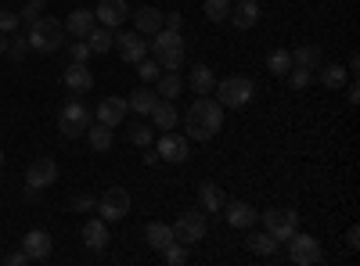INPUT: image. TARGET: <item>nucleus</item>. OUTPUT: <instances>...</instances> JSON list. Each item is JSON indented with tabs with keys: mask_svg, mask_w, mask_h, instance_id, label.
<instances>
[{
	"mask_svg": "<svg viewBox=\"0 0 360 266\" xmlns=\"http://www.w3.org/2000/svg\"><path fill=\"white\" fill-rule=\"evenodd\" d=\"M58 119H65V123H72V126H79L83 133H86V126H90V112L83 108V101H65L62 105V115H58Z\"/></svg>",
	"mask_w": 360,
	"mask_h": 266,
	"instance_id": "obj_25",
	"label": "nucleus"
},
{
	"mask_svg": "<svg viewBox=\"0 0 360 266\" xmlns=\"http://www.w3.org/2000/svg\"><path fill=\"white\" fill-rule=\"evenodd\" d=\"M22 248H25V255L33 259V262L51 259V234H47V230H25Z\"/></svg>",
	"mask_w": 360,
	"mask_h": 266,
	"instance_id": "obj_14",
	"label": "nucleus"
},
{
	"mask_svg": "<svg viewBox=\"0 0 360 266\" xmlns=\"http://www.w3.org/2000/svg\"><path fill=\"white\" fill-rule=\"evenodd\" d=\"M148 51H152V58L166 72H176L184 65V40H180V33H173V29H159L155 40L148 44Z\"/></svg>",
	"mask_w": 360,
	"mask_h": 266,
	"instance_id": "obj_3",
	"label": "nucleus"
},
{
	"mask_svg": "<svg viewBox=\"0 0 360 266\" xmlns=\"http://www.w3.org/2000/svg\"><path fill=\"white\" fill-rule=\"evenodd\" d=\"M152 123H155L159 130H173V126H176V108L159 98V105L152 108Z\"/></svg>",
	"mask_w": 360,
	"mask_h": 266,
	"instance_id": "obj_30",
	"label": "nucleus"
},
{
	"mask_svg": "<svg viewBox=\"0 0 360 266\" xmlns=\"http://www.w3.org/2000/svg\"><path fill=\"white\" fill-rule=\"evenodd\" d=\"M188 86H191V91H195L198 98L213 94V86H217L213 69H209V65H195V69H191V76H188Z\"/></svg>",
	"mask_w": 360,
	"mask_h": 266,
	"instance_id": "obj_22",
	"label": "nucleus"
},
{
	"mask_svg": "<svg viewBox=\"0 0 360 266\" xmlns=\"http://www.w3.org/2000/svg\"><path fill=\"white\" fill-rule=\"evenodd\" d=\"M115 47H119V58L130 65H137L141 58H148V40H141L137 33H119L115 36Z\"/></svg>",
	"mask_w": 360,
	"mask_h": 266,
	"instance_id": "obj_13",
	"label": "nucleus"
},
{
	"mask_svg": "<svg viewBox=\"0 0 360 266\" xmlns=\"http://www.w3.org/2000/svg\"><path fill=\"white\" fill-rule=\"evenodd\" d=\"M285 76H288V86H292V91H307V86H310V69H295V65H292Z\"/></svg>",
	"mask_w": 360,
	"mask_h": 266,
	"instance_id": "obj_38",
	"label": "nucleus"
},
{
	"mask_svg": "<svg viewBox=\"0 0 360 266\" xmlns=\"http://www.w3.org/2000/svg\"><path fill=\"white\" fill-rule=\"evenodd\" d=\"M127 112H130V105H127L123 98H101V105H98V123L119 126V123L127 119Z\"/></svg>",
	"mask_w": 360,
	"mask_h": 266,
	"instance_id": "obj_16",
	"label": "nucleus"
},
{
	"mask_svg": "<svg viewBox=\"0 0 360 266\" xmlns=\"http://www.w3.org/2000/svg\"><path fill=\"white\" fill-rule=\"evenodd\" d=\"M65 25V33L69 36H76V40H83L90 29L98 25V18H94V11H86V8H76V11H69V18L62 22Z\"/></svg>",
	"mask_w": 360,
	"mask_h": 266,
	"instance_id": "obj_17",
	"label": "nucleus"
},
{
	"mask_svg": "<svg viewBox=\"0 0 360 266\" xmlns=\"http://www.w3.org/2000/svg\"><path fill=\"white\" fill-rule=\"evenodd\" d=\"M40 11H44V4H33V0H25V8H22L18 22H37V18H40Z\"/></svg>",
	"mask_w": 360,
	"mask_h": 266,
	"instance_id": "obj_43",
	"label": "nucleus"
},
{
	"mask_svg": "<svg viewBox=\"0 0 360 266\" xmlns=\"http://www.w3.org/2000/svg\"><path fill=\"white\" fill-rule=\"evenodd\" d=\"M231 25L234 29H252L259 22V4L256 0H238V8H231Z\"/></svg>",
	"mask_w": 360,
	"mask_h": 266,
	"instance_id": "obj_20",
	"label": "nucleus"
},
{
	"mask_svg": "<svg viewBox=\"0 0 360 266\" xmlns=\"http://www.w3.org/2000/svg\"><path fill=\"white\" fill-rule=\"evenodd\" d=\"M292 65H295V69H310V72H314V69L321 65V47H317V44H303V47H295V51H292Z\"/></svg>",
	"mask_w": 360,
	"mask_h": 266,
	"instance_id": "obj_26",
	"label": "nucleus"
},
{
	"mask_svg": "<svg viewBox=\"0 0 360 266\" xmlns=\"http://www.w3.org/2000/svg\"><path fill=\"white\" fill-rule=\"evenodd\" d=\"M130 213V191L127 187H108L101 198H98V216L105 223H115Z\"/></svg>",
	"mask_w": 360,
	"mask_h": 266,
	"instance_id": "obj_8",
	"label": "nucleus"
},
{
	"mask_svg": "<svg viewBox=\"0 0 360 266\" xmlns=\"http://www.w3.org/2000/svg\"><path fill=\"white\" fill-rule=\"evenodd\" d=\"M202 11H205L209 22H224V18L231 15V0H205Z\"/></svg>",
	"mask_w": 360,
	"mask_h": 266,
	"instance_id": "obj_34",
	"label": "nucleus"
},
{
	"mask_svg": "<svg viewBox=\"0 0 360 266\" xmlns=\"http://www.w3.org/2000/svg\"><path fill=\"white\" fill-rule=\"evenodd\" d=\"M58 180V162L54 159H33L29 162V169H25V187H37V191H44V187H51Z\"/></svg>",
	"mask_w": 360,
	"mask_h": 266,
	"instance_id": "obj_9",
	"label": "nucleus"
},
{
	"mask_svg": "<svg viewBox=\"0 0 360 266\" xmlns=\"http://www.w3.org/2000/svg\"><path fill=\"white\" fill-rule=\"evenodd\" d=\"M288 259L295 262V266H317L321 259H324V252H321V241L317 238H310V234H292L288 238Z\"/></svg>",
	"mask_w": 360,
	"mask_h": 266,
	"instance_id": "obj_7",
	"label": "nucleus"
},
{
	"mask_svg": "<svg viewBox=\"0 0 360 266\" xmlns=\"http://www.w3.org/2000/svg\"><path fill=\"white\" fill-rule=\"evenodd\" d=\"M127 105H130L137 115H152V108L159 105V91H152V86H137Z\"/></svg>",
	"mask_w": 360,
	"mask_h": 266,
	"instance_id": "obj_24",
	"label": "nucleus"
},
{
	"mask_svg": "<svg viewBox=\"0 0 360 266\" xmlns=\"http://www.w3.org/2000/svg\"><path fill=\"white\" fill-rule=\"evenodd\" d=\"M83 40H86V47L94 51V54H108V47L115 44V29H108V25H94Z\"/></svg>",
	"mask_w": 360,
	"mask_h": 266,
	"instance_id": "obj_23",
	"label": "nucleus"
},
{
	"mask_svg": "<svg viewBox=\"0 0 360 266\" xmlns=\"http://www.w3.org/2000/svg\"><path fill=\"white\" fill-rule=\"evenodd\" d=\"M72 209H76V213H94V209H98V198L86 194V191H79V194H72Z\"/></svg>",
	"mask_w": 360,
	"mask_h": 266,
	"instance_id": "obj_39",
	"label": "nucleus"
},
{
	"mask_svg": "<svg viewBox=\"0 0 360 266\" xmlns=\"http://www.w3.org/2000/svg\"><path fill=\"white\" fill-rule=\"evenodd\" d=\"M33 4H47V0H33Z\"/></svg>",
	"mask_w": 360,
	"mask_h": 266,
	"instance_id": "obj_50",
	"label": "nucleus"
},
{
	"mask_svg": "<svg viewBox=\"0 0 360 266\" xmlns=\"http://www.w3.org/2000/svg\"><path fill=\"white\" fill-rule=\"evenodd\" d=\"M58 130H62V137H69V140H72V137H79V133H83V130H79V126H72V123H65V119H58Z\"/></svg>",
	"mask_w": 360,
	"mask_h": 266,
	"instance_id": "obj_45",
	"label": "nucleus"
},
{
	"mask_svg": "<svg viewBox=\"0 0 360 266\" xmlns=\"http://www.w3.org/2000/svg\"><path fill=\"white\" fill-rule=\"evenodd\" d=\"M317 69H321V86H328V91H339V86H346L349 69H342V65H317Z\"/></svg>",
	"mask_w": 360,
	"mask_h": 266,
	"instance_id": "obj_29",
	"label": "nucleus"
},
{
	"mask_svg": "<svg viewBox=\"0 0 360 266\" xmlns=\"http://www.w3.org/2000/svg\"><path fill=\"white\" fill-rule=\"evenodd\" d=\"M65 25L58 22V18H37V22H29V33H25V40H29V51H40V54H54V51H62L65 47Z\"/></svg>",
	"mask_w": 360,
	"mask_h": 266,
	"instance_id": "obj_2",
	"label": "nucleus"
},
{
	"mask_svg": "<svg viewBox=\"0 0 360 266\" xmlns=\"http://www.w3.org/2000/svg\"><path fill=\"white\" fill-rule=\"evenodd\" d=\"M198 205H202V213H220L224 209V191L217 187V184H202L198 187Z\"/></svg>",
	"mask_w": 360,
	"mask_h": 266,
	"instance_id": "obj_27",
	"label": "nucleus"
},
{
	"mask_svg": "<svg viewBox=\"0 0 360 266\" xmlns=\"http://www.w3.org/2000/svg\"><path fill=\"white\" fill-rule=\"evenodd\" d=\"M213 91L220 94V105L224 108H245L256 98V83L249 76H227V79H220L213 86Z\"/></svg>",
	"mask_w": 360,
	"mask_h": 266,
	"instance_id": "obj_4",
	"label": "nucleus"
},
{
	"mask_svg": "<svg viewBox=\"0 0 360 266\" xmlns=\"http://www.w3.org/2000/svg\"><path fill=\"white\" fill-rule=\"evenodd\" d=\"M62 79H65V86H69L72 94H86L90 86H94V76H90V69H86L83 62H72V65L65 69Z\"/></svg>",
	"mask_w": 360,
	"mask_h": 266,
	"instance_id": "obj_19",
	"label": "nucleus"
},
{
	"mask_svg": "<svg viewBox=\"0 0 360 266\" xmlns=\"http://www.w3.org/2000/svg\"><path fill=\"white\" fill-rule=\"evenodd\" d=\"M144 241L152 245V248H159V252H162V248H166L169 241H176V238H173V227H169V223H162V220H152V223L144 227Z\"/></svg>",
	"mask_w": 360,
	"mask_h": 266,
	"instance_id": "obj_21",
	"label": "nucleus"
},
{
	"mask_svg": "<svg viewBox=\"0 0 360 266\" xmlns=\"http://www.w3.org/2000/svg\"><path fill=\"white\" fill-rule=\"evenodd\" d=\"M159 72H162V65L155 62V58H141V62H137V76H141L144 83H155Z\"/></svg>",
	"mask_w": 360,
	"mask_h": 266,
	"instance_id": "obj_36",
	"label": "nucleus"
},
{
	"mask_svg": "<svg viewBox=\"0 0 360 266\" xmlns=\"http://www.w3.org/2000/svg\"><path fill=\"white\" fill-rule=\"evenodd\" d=\"M346 101H349V105H356V101H360V86H356V83H349V91H346Z\"/></svg>",
	"mask_w": 360,
	"mask_h": 266,
	"instance_id": "obj_48",
	"label": "nucleus"
},
{
	"mask_svg": "<svg viewBox=\"0 0 360 266\" xmlns=\"http://www.w3.org/2000/svg\"><path fill=\"white\" fill-rule=\"evenodd\" d=\"M249 248H252L256 255H263V259H266V255H274V252H278V241L270 238L266 230H252V234H249Z\"/></svg>",
	"mask_w": 360,
	"mask_h": 266,
	"instance_id": "obj_31",
	"label": "nucleus"
},
{
	"mask_svg": "<svg viewBox=\"0 0 360 266\" xmlns=\"http://www.w3.org/2000/svg\"><path fill=\"white\" fill-rule=\"evenodd\" d=\"M130 15H134V33H141V36H155L159 29H162V11L159 8H152V4H141V8H130Z\"/></svg>",
	"mask_w": 360,
	"mask_h": 266,
	"instance_id": "obj_12",
	"label": "nucleus"
},
{
	"mask_svg": "<svg viewBox=\"0 0 360 266\" xmlns=\"http://www.w3.org/2000/svg\"><path fill=\"white\" fill-rule=\"evenodd\" d=\"M83 245H86L90 252H101V248L108 245V223H105L101 216L83 223Z\"/></svg>",
	"mask_w": 360,
	"mask_h": 266,
	"instance_id": "obj_18",
	"label": "nucleus"
},
{
	"mask_svg": "<svg viewBox=\"0 0 360 266\" xmlns=\"http://www.w3.org/2000/svg\"><path fill=\"white\" fill-rule=\"evenodd\" d=\"M0 54H8V33H0Z\"/></svg>",
	"mask_w": 360,
	"mask_h": 266,
	"instance_id": "obj_49",
	"label": "nucleus"
},
{
	"mask_svg": "<svg viewBox=\"0 0 360 266\" xmlns=\"http://www.w3.org/2000/svg\"><path fill=\"white\" fill-rule=\"evenodd\" d=\"M94 18H98V25L119 29L130 18V4H127V0H101V4L94 8Z\"/></svg>",
	"mask_w": 360,
	"mask_h": 266,
	"instance_id": "obj_11",
	"label": "nucleus"
},
{
	"mask_svg": "<svg viewBox=\"0 0 360 266\" xmlns=\"http://www.w3.org/2000/svg\"><path fill=\"white\" fill-rule=\"evenodd\" d=\"M4 262H8V266H25V262H33V259H29V255H25V248H22V252H11Z\"/></svg>",
	"mask_w": 360,
	"mask_h": 266,
	"instance_id": "obj_46",
	"label": "nucleus"
},
{
	"mask_svg": "<svg viewBox=\"0 0 360 266\" xmlns=\"http://www.w3.org/2000/svg\"><path fill=\"white\" fill-rule=\"evenodd\" d=\"M173 238L180 245H198L205 238V213L202 209H188V213H180V220L173 223Z\"/></svg>",
	"mask_w": 360,
	"mask_h": 266,
	"instance_id": "obj_5",
	"label": "nucleus"
},
{
	"mask_svg": "<svg viewBox=\"0 0 360 266\" xmlns=\"http://www.w3.org/2000/svg\"><path fill=\"white\" fill-rule=\"evenodd\" d=\"M159 98H166V101H173L180 91H184V79H180L176 72H159Z\"/></svg>",
	"mask_w": 360,
	"mask_h": 266,
	"instance_id": "obj_32",
	"label": "nucleus"
},
{
	"mask_svg": "<svg viewBox=\"0 0 360 266\" xmlns=\"http://www.w3.org/2000/svg\"><path fill=\"white\" fill-rule=\"evenodd\" d=\"M18 29V11H0V33H15Z\"/></svg>",
	"mask_w": 360,
	"mask_h": 266,
	"instance_id": "obj_41",
	"label": "nucleus"
},
{
	"mask_svg": "<svg viewBox=\"0 0 360 266\" xmlns=\"http://www.w3.org/2000/svg\"><path fill=\"white\" fill-rule=\"evenodd\" d=\"M155 155H159L162 162H184V159H188V137H180V133H173V130H162V137H159V144H155Z\"/></svg>",
	"mask_w": 360,
	"mask_h": 266,
	"instance_id": "obj_10",
	"label": "nucleus"
},
{
	"mask_svg": "<svg viewBox=\"0 0 360 266\" xmlns=\"http://www.w3.org/2000/svg\"><path fill=\"white\" fill-rule=\"evenodd\" d=\"M266 69L274 72V76H285V72L292 69V51H281V47L270 51V54H266Z\"/></svg>",
	"mask_w": 360,
	"mask_h": 266,
	"instance_id": "obj_33",
	"label": "nucleus"
},
{
	"mask_svg": "<svg viewBox=\"0 0 360 266\" xmlns=\"http://www.w3.org/2000/svg\"><path fill=\"white\" fill-rule=\"evenodd\" d=\"M127 137H130V144H137V147H148V144L155 140V130L137 123V126H130V130H127Z\"/></svg>",
	"mask_w": 360,
	"mask_h": 266,
	"instance_id": "obj_37",
	"label": "nucleus"
},
{
	"mask_svg": "<svg viewBox=\"0 0 360 266\" xmlns=\"http://www.w3.org/2000/svg\"><path fill=\"white\" fill-rule=\"evenodd\" d=\"M69 54H72V62H86L94 51L86 47V40H76V44H69Z\"/></svg>",
	"mask_w": 360,
	"mask_h": 266,
	"instance_id": "obj_42",
	"label": "nucleus"
},
{
	"mask_svg": "<svg viewBox=\"0 0 360 266\" xmlns=\"http://www.w3.org/2000/svg\"><path fill=\"white\" fill-rule=\"evenodd\" d=\"M346 245H349V248H360V230H356V227L346 230Z\"/></svg>",
	"mask_w": 360,
	"mask_h": 266,
	"instance_id": "obj_47",
	"label": "nucleus"
},
{
	"mask_svg": "<svg viewBox=\"0 0 360 266\" xmlns=\"http://www.w3.org/2000/svg\"><path fill=\"white\" fill-rule=\"evenodd\" d=\"M180 25H184L180 11H166V15H162V29H173V33H180Z\"/></svg>",
	"mask_w": 360,
	"mask_h": 266,
	"instance_id": "obj_44",
	"label": "nucleus"
},
{
	"mask_svg": "<svg viewBox=\"0 0 360 266\" xmlns=\"http://www.w3.org/2000/svg\"><path fill=\"white\" fill-rule=\"evenodd\" d=\"M224 220L234 227V230H249L252 223H256V213H252V205H245V201H224Z\"/></svg>",
	"mask_w": 360,
	"mask_h": 266,
	"instance_id": "obj_15",
	"label": "nucleus"
},
{
	"mask_svg": "<svg viewBox=\"0 0 360 266\" xmlns=\"http://www.w3.org/2000/svg\"><path fill=\"white\" fill-rule=\"evenodd\" d=\"M162 259H166L169 266H184V262H188V245H180V241H169V245L162 248Z\"/></svg>",
	"mask_w": 360,
	"mask_h": 266,
	"instance_id": "obj_35",
	"label": "nucleus"
},
{
	"mask_svg": "<svg viewBox=\"0 0 360 266\" xmlns=\"http://www.w3.org/2000/svg\"><path fill=\"white\" fill-rule=\"evenodd\" d=\"M8 54H11V62H22V58L29 54V40H22V36H8Z\"/></svg>",
	"mask_w": 360,
	"mask_h": 266,
	"instance_id": "obj_40",
	"label": "nucleus"
},
{
	"mask_svg": "<svg viewBox=\"0 0 360 266\" xmlns=\"http://www.w3.org/2000/svg\"><path fill=\"white\" fill-rule=\"evenodd\" d=\"M0 166H4V152H0Z\"/></svg>",
	"mask_w": 360,
	"mask_h": 266,
	"instance_id": "obj_51",
	"label": "nucleus"
},
{
	"mask_svg": "<svg viewBox=\"0 0 360 266\" xmlns=\"http://www.w3.org/2000/svg\"><path fill=\"white\" fill-rule=\"evenodd\" d=\"M263 230L274 241H288L299 230V213L295 209H270V213H263Z\"/></svg>",
	"mask_w": 360,
	"mask_h": 266,
	"instance_id": "obj_6",
	"label": "nucleus"
},
{
	"mask_svg": "<svg viewBox=\"0 0 360 266\" xmlns=\"http://www.w3.org/2000/svg\"><path fill=\"white\" fill-rule=\"evenodd\" d=\"M184 123H188V137H195V140H213V137L220 133V126H224V105L205 94V98H198V101L188 108Z\"/></svg>",
	"mask_w": 360,
	"mask_h": 266,
	"instance_id": "obj_1",
	"label": "nucleus"
},
{
	"mask_svg": "<svg viewBox=\"0 0 360 266\" xmlns=\"http://www.w3.org/2000/svg\"><path fill=\"white\" fill-rule=\"evenodd\" d=\"M86 140H90L94 152H108V147L115 144V133H112V126L98 123V126H86Z\"/></svg>",
	"mask_w": 360,
	"mask_h": 266,
	"instance_id": "obj_28",
	"label": "nucleus"
}]
</instances>
